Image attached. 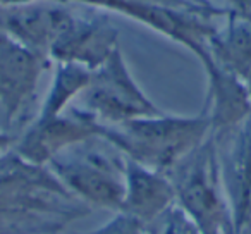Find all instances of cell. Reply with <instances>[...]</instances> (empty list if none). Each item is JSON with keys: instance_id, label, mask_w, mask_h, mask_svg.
Returning a JSON list of instances; mask_svg holds the SVG:
<instances>
[{"instance_id": "obj_2", "label": "cell", "mask_w": 251, "mask_h": 234, "mask_svg": "<svg viewBox=\"0 0 251 234\" xmlns=\"http://www.w3.org/2000/svg\"><path fill=\"white\" fill-rule=\"evenodd\" d=\"M98 140L93 138L62 152L47 167L84 205L121 212L126 157L110 143L108 150L98 148Z\"/></svg>"}, {"instance_id": "obj_6", "label": "cell", "mask_w": 251, "mask_h": 234, "mask_svg": "<svg viewBox=\"0 0 251 234\" xmlns=\"http://www.w3.org/2000/svg\"><path fill=\"white\" fill-rule=\"evenodd\" d=\"M76 16L60 0H23L0 5V33L50 59Z\"/></svg>"}, {"instance_id": "obj_14", "label": "cell", "mask_w": 251, "mask_h": 234, "mask_svg": "<svg viewBox=\"0 0 251 234\" xmlns=\"http://www.w3.org/2000/svg\"><path fill=\"white\" fill-rule=\"evenodd\" d=\"M79 234H148L147 226L124 212H115L112 219L86 233Z\"/></svg>"}, {"instance_id": "obj_5", "label": "cell", "mask_w": 251, "mask_h": 234, "mask_svg": "<svg viewBox=\"0 0 251 234\" xmlns=\"http://www.w3.org/2000/svg\"><path fill=\"white\" fill-rule=\"evenodd\" d=\"M101 126L93 115L76 105L55 117H35L16 138L12 150L35 165H49L52 158L93 138H100Z\"/></svg>"}, {"instance_id": "obj_16", "label": "cell", "mask_w": 251, "mask_h": 234, "mask_svg": "<svg viewBox=\"0 0 251 234\" xmlns=\"http://www.w3.org/2000/svg\"><path fill=\"white\" fill-rule=\"evenodd\" d=\"M229 5V14L251 19V0H226Z\"/></svg>"}, {"instance_id": "obj_9", "label": "cell", "mask_w": 251, "mask_h": 234, "mask_svg": "<svg viewBox=\"0 0 251 234\" xmlns=\"http://www.w3.org/2000/svg\"><path fill=\"white\" fill-rule=\"evenodd\" d=\"M174 205H177V195L174 182L167 174L126 158L121 212L147 226L160 217H165Z\"/></svg>"}, {"instance_id": "obj_3", "label": "cell", "mask_w": 251, "mask_h": 234, "mask_svg": "<svg viewBox=\"0 0 251 234\" xmlns=\"http://www.w3.org/2000/svg\"><path fill=\"white\" fill-rule=\"evenodd\" d=\"M167 176L174 182L177 205L200 233L234 234L213 134Z\"/></svg>"}, {"instance_id": "obj_11", "label": "cell", "mask_w": 251, "mask_h": 234, "mask_svg": "<svg viewBox=\"0 0 251 234\" xmlns=\"http://www.w3.org/2000/svg\"><path fill=\"white\" fill-rule=\"evenodd\" d=\"M208 91L205 110L213 136L236 130L251 117V95L244 79L212 62L205 69Z\"/></svg>"}, {"instance_id": "obj_15", "label": "cell", "mask_w": 251, "mask_h": 234, "mask_svg": "<svg viewBox=\"0 0 251 234\" xmlns=\"http://www.w3.org/2000/svg\"><path fill=\"white\" fill-rule=\"evenodd\" d=\"M162 234H201L179 205H174L164 217Z\"/></svg>"}, {"instance_id": "obj_12", "label": "cell", "mask_w": 251, "mask_h": 234, "mask_svg": "<svg viewBox=\"0 0 251 234\" xmlns=\"http://www.w3.org/2000/svg\"><path fill=\"white\" fill-rule=\"evenodd\" d=\"M229 16L226 28L210 38V55L217 66L244 79L251 71V19Z\"/></svg>"}, {"instance_id": "obj_7", "label": "cell", "mask_w": 251, "mask_h": 234, "mask_svg": "<svg viewBox=\"0 0 251 234\" xmlns=\"http://www.w3.org/2000/svg\"><path fill=\"white\" fill-rule=\"evenodd\" d=\"M50 59L0 33V110L11 126L25 114Z\"/></svg>"}, {"instance_id": "obj_8", "label": "cell", "mask_w": 251, "mask_h": 234, "mask_svg": "<svg viewBox=\"0 0 251 234\" xmlns=\"http://www.w3.org/2000/svg\"><path fill=\"white\" fill-rule=\"evenodd\" d=\"M222 136L226 147L224 150L217 147L220 179L234 234H243L251 222V117Z\"/></svg>"}, {"instance_id": "obj_1", "label": "cell", "mask_w": 251, "mask_h": 234, "mask_svg": "<svg viewBox=\"0 0 251 234\" xmlns=\"http://www.w3.org/2000/svg\"><path fill=\"white\" fill-rule=\"evenodd\" d=\"M212 136L206 110L196 115L157 114L101 126L100 138L126 158L169 174Z\"/></svg>"}, {"instance_id": "obj_4", "label": "cell", "mask_w": 251, "mask_h": 234, "mask_svg": "<svg viewBox=\"0 0 251 234\" xmlns=\"http://www.w3.org/2000/svg\"><path fill=\"white\" fill-rule=\"evenodd\" d=\"M77 102V108L93 115L103 126H115L164 112L136 83L121 49L115 50L98 69L91 71L90 84Z\"/></svg>"}, {"instance_id": "obj_13", "label": "cell", "mask_w": 251, "mask_h": 234, "mask_svg": "<svg viewBox=\"0 0 251 234\" xmlns=\"http://www.w3.org/2000/svg\"><path fill=\"white\" fill-rule=\"evenodd\" d=\"M91 71L71 62H55L53 78L36 117H55L73 107L74 100L86 90Z\"/></svg>"}, {"instance_id": "obj_17", "label": "cell", "mask_w": 251, "mask_h": 234, "mask_svg": "<svg viewBox=\"0 0 251 234\" xmlns=\"http://www.w3.org/2000/svg\"><path fill=\"white\" fill-rule=\"evenodd\" d=\"M244 83H246V88H248V91H250V95H251V71L248 73V76L244 78Z\"/></svg>"}, {"instance_id": "obj_10", "label": "cell", "mask_w": 251, "mask_h": 234, "mask_svg": "<svg viewBox=\"0 0 251 234\" xmlns=\"http://www.w3.org/2000/svg\"><path fill=\"white\" fill-rule=\"evenodd\" d=\"M117 28L107 18H77L50 50V60L95 71L119 49Z\"/></svg>"}]
</instances>
